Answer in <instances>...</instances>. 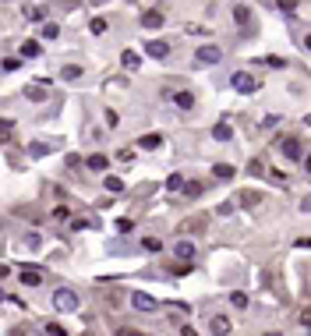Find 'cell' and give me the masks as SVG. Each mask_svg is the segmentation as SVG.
<instances>
[{"instance_id": "obj_31", "label": "cell", "mask_w": 311, "mask_h": 336, "mask_svg": "<svg viewBox=\"0 0 311 336\" xmlns=\"http://www.w3.org/2000/svg\"><path fill=\"white\" fill-rule=\"evenodd\" d=\"M202 227H205V219H202V216H198V219H191V223H184V230H191V234H198Z\"/></svg>"}, {"instance_id": "obj_15", "label": "cell", "mask_w": 311, "mask_h": 336, "mask_svg": "<svg viewBox=\"0 0 311 336\" xmlns=\"http://www.w3.org/2000/svg\"><path fill=\"white\" fill-rule=\"evenodd\" d=\"M173 255H177V258H194V241H177V244H173Z\"/></svg>"}, {"instance_id": "obj_21", "label": "cell", "mask_w": 311, "mask_h": 336, "mask_svg": "<svg viewBox=\"0 0 311 336\" xmlns=\"http://www.w3.org/2000/svg\"><path fill=\"white\" fill-rule=\"evenodd\" d=\"M230 305H233V308H248V294H244V290H233V294H230Z\"/></svg>"}, {"instance_id": "obj_26", "label": "cell", "mask_w": 311, "mask_h": 336, "mask_svg": "<svg viewBox=\"0 0 311 336\" xmlns=\"http://www.w3.org/2000/svg\"><path fill=\"white\" fill-rule=\"evenodd\" d=\"M89 32H92V35H103V32H106V18H92V21H89Z\"/></svg>"}, {"instance_id": "obj_17", "label": "cell", "mask_w": 311, "mask_h": 336, "mask_svg": "<svg viewBox=\"0 0 311 336\" xmlns=\"http://www.w3.org/2000/svg\"><path fill=\"white\" fill-rule=\"evenodd\" d=\"M103 188H106V195H121V191H124V180H121V177H106Z\"/></svg>"}, {"instance_id": "obj_46", "label": "cell", "mask_w": 311, "mask_h": 336, "mask_svg": "<svg viewBox=\"0 0 311 336\" xmlns=\"http://www.w3.org/2000/svg\"><path fill=\"white\" fill-rule=\"evenodd\" d=\"M308 173H311V153H308Z\"/></svg>"}, {"instance_id": "obj_20", "label": "cell", "mask_w": 311, "mask_h": 336, "mask_svg": "<svg viewBox=\"0 0 311 336\" xmlns=\"http://www.w3.org/2000/svg\"><path fill=\"white\" fill-rule=\"evenodd\" d=\"M262 64H265V67H280V71H283V67H287V57H276V53H269V57H262Z\"/></svg>"}, {"instance_id": "obj_14", "label": "cell", "mask_w": 311, "mask_h": 336, "mask_svg": "<svg viewBox=\"0 0 311 336\" xmlns=\"http://www.w3.org/2000/svg\"><path fill=\"white\" fill-rule=\"evenodd\" d=\"M212 138H216V142H230V138H233V128H230L226 121H219V124L212 128Z\"/></svg>"}, {"instance_id": "obj_18", "label": "cell", "mask_w": 311, "mask_h": 336, "mask_svg": "<svg viewBox=\"0 0 311 336\" xmlns=\"http://www.w3.org/2000/svg\"><path fill=\"white\" fill-rule=\"evenodd\" d=\"M85 167H89V170H106V167H110V160H106L103 153H96V156H89V160H85Z\"/></svg>"}, {"instance_id": "obj_48", "label": "cell", "mask_w": 311, "mask_h": 336, "mask_svg": "<svg viewBox=\"0 0 311 336\" xmlns=\"http://www.w3.org/2000/svg\"><path fill=\"white\" fill-rule=\"evenodd\" d=\"M131 4H135V0H131Z\"/></svg>"}, {"instance_id": "obj_25", "label": "cell", "mask_w": 311, "mask_h": 336, "mask_svg": "<svg viewBox=\"0 0 311 336\" xmlns=\"http://www.w3.org/2000/svg\"><path fill=\"white\" fill-rule=\"evenodd\" d=\"M78 74H82V67H78V64H67V67L60 71V78H67V82H74V78H78Z\"/></svg>"}, {"instance_id": "obj_22", "label": "cell", "mask_w": 311, "mask_h": 336, "mask_svg": "<svg viewBox=\"0 0 311 336\" xmlns=\"http://www.w3.org/2000/svg\"><path fill=\"white\" fill-rule=\"evenodd\" d=\"M21 57H39V43H35V39H25V43H21Z\"/></svg>"}, {"instance_id": "obj_19", "label": "cell", "mask_w": 311, "mask_h": 336, "mask_svg": "<svg viewBox=\"0 0 311 336\" xmlns=\"http://www.w3.org/2000/svg\"><path fill=\"white\" fill-rule=\"evenodd\" d=\"M138 145H142V149H159V145H163V135H142Z\"/></svg>"}, {"instance_id": "obj_38", "label": "cell", "mask_w": 311, "mask_h": 336, "mask_svg": "<svg viewBox=\"0 0 311 336\" xmlns=\"http://www.w3.org/2000/svg\"><path fill=\"white\" fill-rule=\"evenodd\" d=\"M43 329H46V333H50V336H64V326H57V322H46V326H43Z\"/></svg>"}, {"instance_id": "obj_35", "label": "cell", "mask_w": 311, "mask_h": 336, "mask_svg": "<svg viewBox=\"0 0 311 336\" xmlns=\"http://www.w3.org/2000/svg\"><path fill=\"white\" fill-rule=\"evenodd\" d=\"M11 135H14V121L4 117V142H11Z\"/></svg>"}, {"instance_id": "obj_45", "label": "cell", "mask_w": 311, "mask_h": 336, "mask_svg": "<svg viewBox=\"0 0 311 336\" xmlns=\"http://www.w3.org/2000/svg\"><path fill=\"white\" fill-rule=\"evenodd\" d=\"M304 50H311V35H304Z\"/></svg>"}, {"instance_id": "obj_40", "label": "cell", "mask_w": 311, "mask_h": 336, "mask_svg": "<svg viewBox=\"0 0 311 336\" xmlns=\"http://www.w3.org/2000/svg\"><path fill=\"white\" fill-rule=\"evenodd\" d=\"M25 96H28V99H35V103H39V99H46V92H43V89H28Z\"/></svg>"}, {"instance_id": "obj_44", "label": "cell", "mask_w": 311, "mask_h": 336, "mask_svg": "<svg viewBox=\"0 0 311 336\" xmlns=\"http://www.w3.org/2000/svg\"><path fill=\"white\" fill-rule=\"evenodd\" d=\"M297 248H311V237H297Z\"/></svg>"}, {"instance_id": "obj_4", "label": "cell", "mask_w": 311, "mask_h": 336, "mask_svg": "<svg viewBox=\"0 0 311 336\" xmlns=\"http://www.w3.org/2000/svg\"><path fill=\"white\" fill-rule=\"evenodd\" d=\"M194 60H198V64H219L223 50L219 46H198V50H194Z\"/></svg>"}, {"instance_id": "obj_8", "label": "cell", "mask_w": 311, "mask_h": 336, "mask_svg": "<svg viewBox=\"0 0 311 336\" xmlns=\"http://www.w3.org/2000/svg\"><path fill=\"white\" fill-rule=\"evenodd\" d=\"M233 21H237L241 28L251 25V11H248V4H233Z\"/></svg>"}, {"instance_id": "obj_11", "label": "cell", "mask_w": 311, "mask_h": 336, "mask_svg": "<svg viewBox=\"0 0 311 336\" xmlns=\"http://www.w3.org/2000/svg\"><path fill=\"white\" fill-rule=\"evenodd\" d=\"M21 18H25V21H43V18H46V7H43V4H32V7L21 11Z\"/></svg>"}, {"instance_id": "obj_13", "label": "cell", "mask_w": 311, "mask_h": 336, "mask_svg": "<svg viewBox=\"0 0 311 336\" xmlns=\"http://www.w3.org/2000/svg\"><path fill=\"white\" fill-rule=\"evenodd\" d=\"M121 64H124V71H138V64H142V57H138L135 50H124V53H121Z\"/></svg>"}, {"instance_id": "obj_36", "label": "cell", "mask_w": 311, "mask_h": 336, "mask_svg": "<svg viewBox=\"0 0 311 336\" xmlns=\"http://www.w3.org/2000/svg\"><path fill=\"white\" fill-rule=\"evenodd\" d=\"M262 170H265V163H262V160H251V163H248V173H255V177H258Z\"/></svg>"}, {"instance_id": "obj_2", "label": "cell", "mask_w": 311, "mask_h": 336, "mask_svg": "<svg viewBox=\"0 0 311 336\" xmlns=\"http://www.w3.org/2000/svg\"><path fill=\"white\" fill-rule=\"evenodd\" d=\"M230 85L237 89V92H244V96H248V92H255V89H258V78H255L251 71H233V74H230Z\"/></svg>"}, {"instance_id": "obj_39", "label": "cell", "mask_w": 311, "mask_h": 336, "mask_svg": "<svg viewBox=\"0 0 311 336\" xmlns=\"http://www.w3.org/2000/svg\"><path fill=\"white\" fill-rule=\"evenodd\" d=\"M297 209H301V212H311V191H308V195L297 202Z\"/></svg>"}, {"instance_id": "obj_24", "label": "cell", "mask_w": 311, "mask_h": 336, "mask_svg": "<svg viewBox=\"0 0 311 336\" xmlns=\"http://www.w3.org/2000/svg\"><path fill=\"white\" fill-rule=\"evenodd\" d=\"M142 248L145 251H163V241L159 237H142Z\"/></svg>"}, {"instance_id": "obj_28", "label": "cell", "mask_w": 311, "mask_h": 336, "mask_svg": "<svg viewBox=\"0 0 311 336\" xmlns=\"http://www.w3.org/2000/svg\"><path fill=\"white\" fill-rule=\"evenodd\" d=\"M265 177H269L272 184H280V188H283V184H287V173H283V170H269Z\"/></svg>"}, {"instance_id": "obj_9", "label": "cell", "mask_w": 311, "mask_h": 336, "mask_svg": "<svg viewBox=\"0 0 311 336\" xmlns=\"http://www.w3.org/2000/svg\"><path fill=\"white\" fill-rule=\"evenodd\" d=\"M142 28H163V11H145L142 14Z\"/></svg>"}, {"instance_id": "obj_23", "label": "cell", "mask_w": 311, "mask_h": 336, "mask_svg": "<svg viewBox=\"0 0 311 336\" xmlns=\"http://www.w3.org/2000/svg\"><path fill=\"white\" fill-rule=\"evenodd\" d=\"M180 188H184V177H180V173H170V177H166V191H180Z\"/></svg>"}, {"instance_id": "obj_34", "label": "cell", "mask_w": 311, "mask_h": 336, "mask_svg": "<svg viewBox=\"0 0 311 336\" xmlns=\"http://www.w3.org/2000/svg\"><path fill=\"white\" fill-rule=\"evenodd\" d=\"M117 230H121V234H131L135 223H131V219H117Z\"/></svg>"}, {"instance_id": "obj_29", "label": "cell", "mask_w": 311, "mask_h": 336, "mask_svg": "<svg viewBox=\"0 0 311 336\" xmlns=\"http://www.w3.org/2000/svg\"><path fill=\"white\" fill-rule=\"evenodd\" d=\"M184 191H187V198H198V195H202V184L191 180V184H184Z\"/></svg>"}, {"instance_id": "obj_47", "label": "cell", "mask_w": 311, "mask_h": 336, "mask_svg": "<svg viewBox=\"0 0 311 336\" xmlns=\"http://www.w3.org/2000/svg\"><path fill=\"white\" fill-rule=\"evenodd\" d=\"M308 124H311V117H308Z\"/></svg>"}, {"instance_id": "obj_33", "label": "cell", "mask_w": 311, "mask_h": 336, "mask_svg": "<svg viewBox=\"0 0 311 336\" xmlns=\"http://www.w3.org/2000/svg\"><path fill=\"white\" fill-rule=\"evenodd\" d=\"M28 153H32V156H46V153H50V145H43V142H35V145L28 149Z\"/></svg>"}, {"instance_id": "obj_6", "label": "cell", "mask_w": 311, "mask_h": 336, "mask_svg": "<svg viewBox=\"0 0 311 336\" xmlns=\"http://www.w3.org/2000/svg\"><path fill=\"white\" fill-rule=\"evenodd\" d=\"M21 287H43V269L21 266Z\"/></svg>"}, {"instance_id": "obj_7", "label": "cell", "mask_w": 311, "mask_h": 336, "mask_svg": "<svg viewBox=\"0 0 311 336\" xmlns=\"http://www.w3.org/2000/svg\"><path fill=\"white\" fill-rule=\"evenodd\" d=\"M145 53H149V57H156V60H166L170 43H163V39H149V43H145Z\"/></svg>"}, {"instance_id": "obj_1", "label": "cell", "mask_w": 311, "mask_h": 336, "mask_svg": "<svg viewBox=\"0 0 311 336\" xmlns=\"http://www.w3.org/2000/svg\"><path fill=\"white\" fill-rule=\"evenodd\" d=\"M78 305V294L71 290V287H60V290H53V312H74Z\"/></svg>"}, {"instance_id": "obj_30", "label": "cell", "mask_w": 311, "mask_h": 336, "mask_svg": "<svg viewBox=\"0 0 311 336\" xmlns=\"http://www.w3.org/2000/svg\"><path fill=\"white\" fill-rule=\"evenodd\" d=\"M276 7L287 11V14H294V11H297V0H276Z\"/></svg>"}, {"instance_id": "obj_12", "label": "cell", "mask_w": 311, "mask_h": 336, "mask_svg": "<svg viewBox=\"0 0 311 336\" xmlns=\"http://www.w3.org/2000/svg\"><path fill=\"white\" fill-rule=\"evenodd\" d=\"M212 173H216V180H233V177H237V170H233L230 163H216Z\"/></svg>"}, {"instance_id": "obj_16", "label": "cell", "mask_w": 311, "mask_h": 336, "mask_svg": "<svg viewBox=\"0 0 311 336\" xmlns=\"http://www.w3.org/2000/svg\"><path fill=\"white\" fill-rule=\"evenodd\" d=\"M39 35H43V39H50V43H53L57 35H60V25H57V21H43V28H39Z\"/></svg>"}, {"instance_id": "obj_37", "label": "cell", "mask_w": 311, "mask_h": 336, "mask_svg": "<svg viewBox=\"0 0 311 336\" xmlns=\"http://www.w3.org/2000/svg\"><path fill=\"white\" fill-rule=\"evenodd\" d=\"M53 219H60V223H64V219H71V212H67V205H57V209H53Z\"/></svg>"}, {"instance_id": "obj_10", "label": "cell", "mask_w": 311, "mask_h": 336, "mask_svg": "<svg viewBox=\"0 0 311 336\" xmlns=\"http://www.w3.org/2000/svg\"><path fill=\"white\" fill-rule=\"evenodd\" d=\"M173 106H180V110H191V106H194V92H187V89L173 92Z\"/></svg>"}, {"instance_id": "obj_5", "label": "cell", "mask_w": 311, "mask_h": 336, "mask_svg": "<svg viewBox=\"0 0 311 336\" xmlns=\"http://www.w3.org/2000/svg\"><path fill=\"white\" fill-rule=\"evenodd\" d=\"M131 305H135V312H156V308H159V301L149 297V294H142V290L131 294Z\"/></svg>"}, {"instance_id": "obj_32", "label": "cell", "mask_w": 311, "mask_h": 336, "mask_svg": "<svg viewBox=\"0 0 311 336\" xmlns=\"http://www.w3.org/2000/svg\"><path fill=\"white\" fill-rule=\"evenodd\" d=\"M39 244H43V237H39V234H25V248H32V251H35Z\"/></svg>"}, {"instance_id": "obj_3", "label": "cell", "mask_w": 311, "mask_h": 336, "mask_svg": "<svg viewBox=\"0 0 311 336\" xmlns=\"http://www.w3.org/2000/svg\"><path fill=\"white\" fill-rule=\"evenodd\" d=\"M280 149H283V156H287V160H304V145H301V138H294V135L283 138Z\"/></svg>"}, {"instance_id": "obj_27", "label": "cell", "mask_w": 311, "mask_h": 336, "mask_svg": "<svg viewBox=\"0 0 311 336\" xmlns=\"http://www.w3.org/2000/svg\"><path fill=\"white\" fill-rule=\"evenodd\" d=\"M212 333H230V319H212Z\"/></svg>"}, {"instance_id": "obj_42", "label": "cell", "mask_w": 311, "mask_h": 336, "mask_svg": "<svg viewBox=\"0 0 311 336\" xmlns=\"http://www.w3.org/2000/svg\"><path fill=\"white\" fill-rule=\"evenodd\" d=\"M106 89H124V78H106Z\"/></svg>"}, {"instance_id": "obj_43", "label": "cell", "mask_w": 311, "mask_h": 336, "mask_svg": "<svg viewBox=\"0 0 311 336\" xmlns=\"http://www.w3.org/2000/svg\"><path fill=\"white\" fill-rule=\"evenodd\" d=\"M301 326H308V329H311V308H304V312H301Z\"/></svg>"}, {"instance_id": "obj_41", "label": "cell", "mask_w": 311, "mask_h": 336, "mask_svg": "<svg viewBox=\"0 0 311 336\" xmlns=\"http://www.w3.org/2000/svg\"><path fill=\"white\" fill-rule=\"evenodd\" d=\"M106 124H110V128H117V124H121V117H117L113 110H106Z\"/></svg>"}]
</instances>
